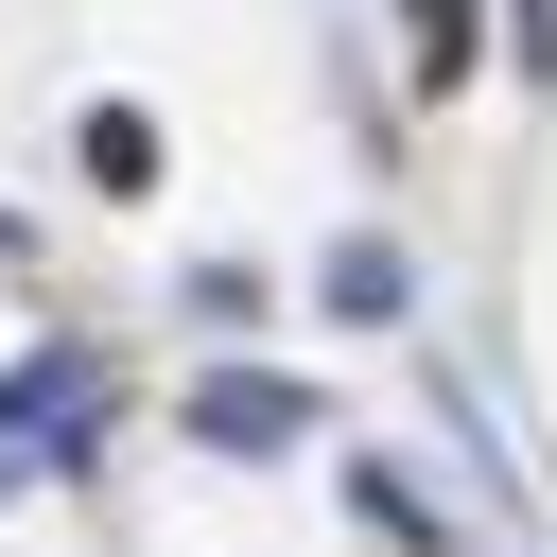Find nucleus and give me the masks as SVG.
<instances>
[{
    "label": "nucleus",
    "instance_id": "obj_1",
    "mask_svg": "<svg viewBox=\"0 0 557 557\" xmlns=\"http://www.w3.org/2000/svg\"><path fill=\"white\" fill-rule=\"evenodd\" d=\"M191 418H209V435H226V453H278V435H296V383H209V400H191Z\"/></svg>",
    "mask_w": 557,
    "mask_h": 557
}]
</instances>
